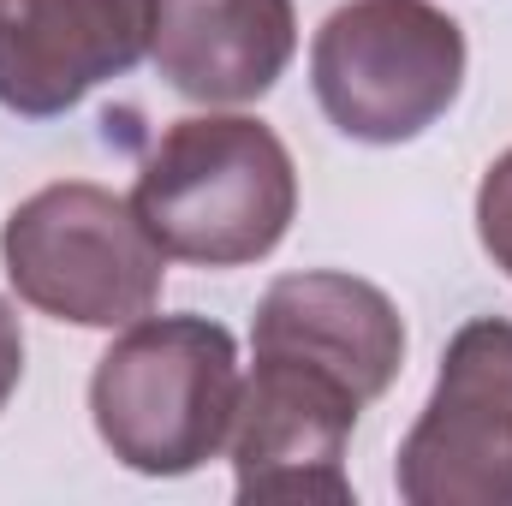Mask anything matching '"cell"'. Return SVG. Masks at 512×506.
Instances as JSON below:
<instances>
[{"label":"cell","mask_w":512,"mask_h":506,"mask_svg":"<svg viewBox=\"0 0 512 506\" xmlns=\"http://www.w3.org/2000/svg\"><path fill=\"white\" fill-rule=\"evenodd\" d=\"M131 209L167 256L245 268L286 239L298 215V167L262 120H173L137 167Z\"/></svg>","instance_id":"cell-1"},{"label":"cell","mask_w":512,"mask_h":506,"mask_svg":"<svg viewBox=\"0 0 512 506\" xmlns=\"http://www.w3.org/2000/svg\"><path fill=\"white\" fill-rule=\"evenodd\" d=\"M239 346L209 316H137L90 376V417L137 477H185L239 417Z\"/></svg>","instance_id":"cell-2"},{"label":"cell","mask_w":512,"mask_h":506,"mask_svg":"<svg viewBox=\"0 0 512 506\" xmlns=\"http://www.w3.org/2000/svg\"><path fill=\"white\" fill-rule=\"evenodd\" d=\"M0 262L30 310L78 328H131L155 310L167 274V251L137 209L90 179L24 197L0 227Z\"/></svg>","instance_id":"cell-3"},{"label":"cell","mask_w":512,"mask_h":506,"mask_svg":"<svg viewBox=\"0 0 512 506\" xmlns=\"http://www.w3.org/2000/svg\"><path fill=\"white\" fill-rule=\"evenodd\" d=\"M316 102L358 143H411L465 84V30L435 0H346L310 48Z\"/></svg>","instance_id":"cell-4"},{"label":"cell","mask_w":512,"mask_h":506,"mask_svg":"<svg viewBox=\"0 0 512 506\" xmlns=\"http://www.w3.org/2000/svg\"><path fill=\"white\" fill-rule=\"evenodd\" d=\"M399 495L411 506H512V322L477 316L453 334L399 447Z\"/></svg>","instance_id":"cell-5"},{"label":"cell","mask_w":512,"mask_h":506,"mask_svg":"<svg viewBox=\"0 0 512 506\" xmlns=\"http://www.w3.org/2000/svg\"><path fill=\"white\" fill-rule=\"evenodd\" d=\"M364 399L340 376L256 352L251 381L239 387L233 417V483L239 501H316L346 506V441Z\"/></svg>","instance_id":"cell-6"},{"label":"cell","mask_w":512,"mask_h":506,"mask_svg":"<svg viewBox=\"0 0 512 506\" xmlns=\"http://www.w3.org/2000/svg\"><path fill=\"white\" fill-rule=\"evenodd\" d=\"M155 0H0V108L54 120L149 54Z\"/></svg>","instance_id":"cell-7"},{"label":"cell","mask_w":512,"mask_h":506,"mask_svg":"<svg viewBox=\"0 0 512 506\" xmlns=\"http://www.w3.org/2000/svg\"><path fill=\"white\" fill-rule=\"evenodd\" d=\"M251 346L340 376L364 405L382 399L405 364V322L382 286L334 268L280 274L256 304Z\"/></svg>","instance_id":"cell-8"},{"label":"cell","mask_w":512,"mask_h":506,"mask_svg":"<svg viewBox=\"0 0 512 506\" xmlns=\"http://www.w3.org/2000/svg\"><path fill=\"white\" fill-rule=\"evenodd\" d=\"M298 48L292 0H155L149 54L161 78L209 108L274 90Z\"/></svg>","instance_id":"cell-9"},{"label":"cell","mask_w":512,"mask_h":506,"mask_svg":"<svg viewBox=\"0 0 512 506\" xmlns=\"http://www.w3.org/2000/svg\"><path fill=\"white\" fill-rule=\"evenodd\" d=\"M477 233H483V251L495 256V268L512 274V149L483 173V191H477Z\"/></svg>","instance_id":"cell-10"},{"label":"cell","mask_w":512,"mask_h":506,"mask_svg":"<svg viewBox=\"0 0 512 506\" xmlns=\"http://www.w3.org/2000/svg\"><path fill=\"white\" fill-rule=\"evenodd\" d=\"M18 376H24V334H18L12 304L0 298V411H6V399H12Z\"/></svg>","instance_id":"cell-11"}]
</instances>
